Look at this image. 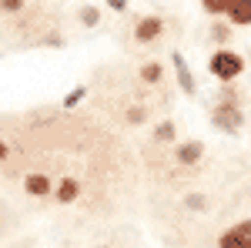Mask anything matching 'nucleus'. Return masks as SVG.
I'll use <instances>...</instances> for the list:
<instances>
[{"label": "nucleus", "mask_w": 251, "mask_h": 248, "mask_svg": "<svg viewBox=\"0 0 251 248\" xmlns=\"http://www.w3.org/2000/svg\"><path fill=\"white\" fill-rule=\"evenodd\" d=\"M84 97H87V87H84V84H77V87H71V91H67V97H64L60 104H64L67 111H74V108H77Z\"/></svg>", "instance_id": "obj_15"}, {"label": "nucleus", "mask_w": 251, "mask_h": 248, "mask_svg": "<svg viewBox=\"0 0 251 248\" xmlns=\"http://www.w3.org/2000/svg\"><path fill=\"white\" fill-rule=\"evenodd\" d=\"M127 124H141V121H144V117H148V108H127Z\"/></svg>", "instance_id": "obj_18"}, {"label": "nucleus", "mask_w": 251, "mask_h": 248, "mask_svg": "<svg viewBox=\"0 0 251 248\" xmlns=\"http://www.w3.org/2000/svg\"><path fill=\"white\" fill-rule=\"evenodd\" d=\"M107 7L117 10V14H124V10H127V0H107Z\"/></svg>", "instance_id": "obj_22"}, {"label": "nucleus", "mask_w": 251, "mask_h": 248, "mask_svg": "<svg viewBox=\"0 0 251 248\" xmlns=\"http://www.w3.org/2000/svg\"><path fill=\"white\" fill-rule=\"evenodd\" d=\"M24 188H27V194H34V198H44V194H54V181L47 174L34 171V174L24 178Z\"/></svg>", "instance_id": "obj_7"}, {"label": "nucleus", "mask_w": 251, "mask_h": 248, "mask_svg": "<svg viewBox=\"0 0 251 248\" xmlns=\"http://www.w3.org/2000/svg\"><path fill=\"white\" fill-rule=\"evenodd\" d=\"M184 208H191V211H204V208H208V198H204L201 191H188V194H184Z\"/></svg>", "instance_id": "obj_16"}, {"label": "nucleus", "mask_w": 251, "mask_h": 248, "mask_svg": "<svg viewBox=\"0 0 251 248\" xmlns=\"http://www.w3.org/2000/svg\"><path fill=\"white\" fill-rule=\"evenodd\" d=\"M161 77H164V67H161L157 60H148V64L141 67V81H144V84H157Z\"/></svg>", "instance_id": "obj_14"}, {"label": "nucleus", "mask_w": 251, "mask_h": 248, "mask_svg": "<svg viewBox=\"0 0 251 248\" xmlns=\"http://www.w3.org/2000/svg\"><path fill=\"white\" fill-rule=\"evenodd\" d=\"M0 7L10 10V14H17V10H24V0H0Z\"/></svg>", "instance_id": "obj_19"}, {"label": "nucleus", "mask_w": 251, "mask_h": 248, "mask_svg": "<svg viewBox=\"0 0 251 248\" xmlns=\"http://www.w3.org/2000/svg\"><path fill=\"white\" fill-rule=\"evenodd\" d=\"M80 24H84V27H97V24H100V10L91 7V3L80 7Z\"/></svg>", "instance_id": "obj_17"}, {"label": "nucleus", "mask_w": 251, "mask_h": 248, "mask_svg": "<svg viewBox=\"0 0 251 248\" xmlns=\"http://www.w3.org/2000/svg\"><path fill=\"white\" fill-rule=\"evenodd\" d=\"M218 248H251V242L238 228H228L221 238H218Z\"/></svg>", "instance_id": "obj_9"}, {"label": "nucleus", "mask_w": 251, "mask_h": 248, "mask_svg": "<svg viewBox=\"0 0 251 248\" xmlns=\"http://www.w3.org/2000/svg\"><path fill=\"white\" fill-rule=\"evenodd\" d=\"M208 71L218 84H234L238 77L245 74V57L238 51H228V47H218L211 57H208Z\"/></svg>", "instance_id": "obj_1"}, {"label": "nucleus", "mask_w": 251, "mask_h": 248, "mask_svg": "<svg viewBox=\"0 0 251 248\" xmlns=\"http://www.w3.org/2000/svg\"><path fill=\"white\" fill-rule=\"evenodd\" d=\"M171 64H174V71H177V87H181L184 94H194V91H198V81H194V71L188 67V60H184L181 51L171 54Z\"/></svg>", "instance_id": "obj_4"}, {"label": "nucleus", "mask_w": 251, "mask_h": 248, "mask_svg": "<svg viewBox=\"0 0 251 248\" xmlns=\"http://www.w3.org/2000/svg\"><path fill=\"white\" fill-rule=\"evenodd\" d=\"M208 37H211L218 47H225V44L231 40V24H221V20H214L211 27H208Z\"/></svg>", "instance_id": "obj_10"}, {"label": "nucleus", "mask_w": 251, "mask_h": 248, "mask_svg": "<svg viewBox=\"0 0 251 248\" xmlns=\"http://www.w3.org/2000/svg\"><path fill=\"white\" fill-rule=\"evenodd\" d=\"M161 34H164V17H157V14H148V17H141L134 24V40L137 44H154Z\"/></svg>", "instance_id": "obj_3"}, {"label": "nucleus", "mask_w": 251, "mask_h": 248, "mask_svg": "<svg viewBox=\"0 0 251 248\" xmlns=\"http://www.w3.org/2000/svg\"><path fill=\"white\" fill-rule=\"evenodd\" d=\"M211 124L218 128V131H225V134H241V128H245V108H234V104L214 101Z\"/></svg>", "instance_id": "obj_2"}, {"label": "nucleus", "mask_w": 251, "mask_h": 248, "mask_svg": "<svg viewBox=\"0 0 251 248\" xmlns=\"http://www.w3.org/2000/svg\"><path fill=\"white\" fill-rule=\"evenodd\" d=\"M234 228H238V231H241V235H245V238L251 242V218H245V221H238Z\"/></svg>", "instance_id": "obj_21"}, {"label": "nucleus", "mask_w": 251, "mask_h": 248, "mask_svg": "<svg viewBox=\"0 0 251 248\" xmlns=\"http://www.w3.org/2000/svg\"><path fill=\"white\" fill-rule=\"evenodd\" d=\"M80 191H84V185H80L77 178H60L57 188H54V194H57L60 205H74V201L80 198Z\"/></svg>", "instance_id": "obj_6"}, {"label": "nucleus", "mask_w": 251, "mask_h": 248, "mask_svg": "<svg viewBox=\"0 0 251 248\" xmlns=\"http://www.w3.org/2000/svg\"><path fill=\"white\" fill-rule=\"evenodd\" d=\"M204 158V144L201 141H184V144H177V151H174V161L181 165V168H191Z\"/></svg>", "instance_id": "obj_5"}, {"label": "nucleus", "mask_w": 251, "mask_h": 248, "mask_svg": "<svg viewBox=\"0 0 251 248\" xmlns=\"http://www.w3.org/2000/svg\"><path fill=\"white\" fill-rule=\"evenodd\" d=\"M218 101L221 104H234V108H241V91H238V84H221V91H218Z\"/></svg>", "instance_id": "obj_12"}, {"label": "nucleus", "mask_w": 251, "mask_h": 248, "mask_svg": "<svg viewBox=\"0 0 251 248\" xmlns=\"http://www.w3.org/2000/svg\"><path fill=\"white\" fill-rule=\"evenodd\" d=\"M201 7H204V14H211V17H228L231 0H201Z\"/></svg>", "instance_id": "obj_13"}, {"label": "nucleus", "mask_w": 251, "mask_h": 248, "mask_svg": "<svg viewBox=\"0 0 251 248\" xmlns=\"http://www.w3.org/2000/svg\"><path fill=\"white\" fill-rule=\"evenodd\" d=\"M7 158H10V148H7V141L0 138V161H7Z\"/></svg>", "instance_id": "obj_23"}, {"label": "nucleus", "mask_w": 251, "mask_h": 248, "mask_svg": "<svg viewBox=\"0 0 251 248\" xmlns=\"http://www.w3.org/2000/svg\"><path fill=\"white\" fill-rule=\"evenodd\" d=\"M44 44H47V47H64V37H60V34H54V30H50V34H47V37H44Z\"/></svg>", "instance_id": "obj_20"}, {"label": "nucleus", "mask_w": 251, "mask_h": 248, "mask_svg": "<svg viewBox=\"0 0 251 248\" xmlns=\"http://www.w3.org/2000/svg\"><path fill=\"white\" fill-rule=\"evenodd\" d=\"M174 138H177L174 121H161V124H154V141H157V144H171Z\"/></svg>", "instance_id": "obj_11"}, {"label": "nucleus", "mask_w": 251, "mask_h": 248, "mask_svg": "<svg viewBox=\"0 0 251 248\" xmlns=\"http://www.w3.org/2000/svg\"><path fill=\"white\" fill-rule=\"evenodd\" d=\"M228 20L231 27H251V0H231Z\"/></svg>", "instance_id": "obj_8"}, {"label": "nucleus", "mask_w": 251, "mask_h": 248, "mask_svg": "<svg viewBox=\"0 0 251 248\" xmlns=\"http://www.w3.org/2000/svg\"><path fill=\"white\" fill-rule=\"evenodd\" d=\"M100 248H107V245H100Z\"/></svg>", "instance_id": "obj_24"}]
</instances>
